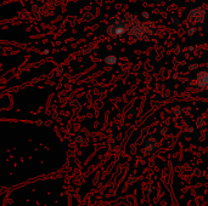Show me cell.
I'll use <instances>...</instances> for the list:
<instances>
[{
    "mask_svg": "<svg viewBox=\"0 0 208 206\" xmlns=\"http://www.w3.org/2000/svg\"><path fill=\"white\" fill-rule=\"evenodd\" d=\"M105 62L110 65H113V64H116V62H117V58H116L114 56H108V57H106Z\"/></svg>",
    "mask_w": 208,
    "mask_h": 206,
    "instance_id": "1",
    "label": "cell"
}]
</instances>
